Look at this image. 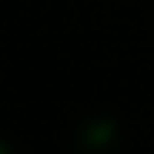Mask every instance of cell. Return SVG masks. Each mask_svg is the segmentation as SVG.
Instances as JSON below:
<instances>
[{"label": "cell", "mask_w": 154, "mask_h": 154, "mask_svg": "<svg viewBox=\"0 0 154 154\" xmlns=\"http://www.w3.org/2000/svg\"><path fill=\"white\" fill-rule=\"evenodd\" d=\"M67 154H127L124 124L107 111L81 114L67 134Z\"/></svg>", "instance_id": "cell-1"}, {"label": "cell", "mask_w": 154, "mask_h": 154, "mask_svg": "<svg viewBox=\"0 0 154 154\" xmlns=\"http://www.w3.org/2000/svg\"><path fill=\"white\" fill-rule=\"evenodd\" d=\"M0 154H23L14 141H7V137H0Z\"/></svg>", "instance_id": "cell-2"}]
</instances>
